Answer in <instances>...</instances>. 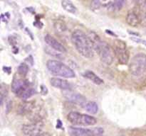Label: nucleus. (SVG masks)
Masks as SVG:
<instances>
[{
	"label": "nucleus",
	"instance_id": "obj_1",
	"mask_svg": "<svg viewBox=\"0 0 146 136\" xmlns=\"http://www.w3.org/2000/svg\"><path fill=\"white\" fill-rule=\"evenodd\" d=\"M71 41L80 55L86 58H91L94 56V48L92 42L81 30H76L71 34Z\"/></svg>",
	"mask_w": 146,
	"mask_h": 136
},
{
	"label": "nucleus",
	"instance_id": "obj_2",
	"mask_svg": "<svg viewBox=\"0 0 146 136\" xmlns=\"http://www.w3.org/2000/svg\"><path fill=\"white\" fill-rule=\"evenodd\" d=\"M46 67L48 70L55 76H61L63 78L75 77V72L72 69L63 62L55 60H49L46 62Z\"/></svg>",
	"mask_w": 146,
	"mask_h": 136
},
{
	"label": "nucleus",
	"instance_id": "obj_3",
	"mask_svg": "<svg viewBox=\"0 0 146 136\" xmlns=\"http://www.w3.org/2000/svg\"><path fill=\"white\" fill-rule=\"evenodd\" d=\"M146 71V54L140 52L131 59L129 64V72L131 75L139 76Z\"/></svg>",
	"mask_w": 146,
	"mask_h": 136
},
{
	"label": "nucleus",
	"instance_id": "obj_4",
	"mask_svg": "<svg viewBox=\"0 0 146 136\" xmlns=\"http://www.w3.org/2000/svg\"><path fill=\"white\" fill-rule=\"evenodd\" d=\"M94 51H96L99 55L101 62L105 65H110L113 63L114 59V52L106 42L100 41L94 46Z\"/></svg>",
	"mask_w": 146,
	"mask_h": 136
},
{
	"label": "nucleus",
	"instance_id": "obj_5",
	"mask_svg": "<svg viewBox=\"0 0 146 136\" xmlns=\"http://www.w3.org/2000/svg\"><path fill=\"white\" fill-rule=\"evenodd\" d=\"M67 118L68 121L74 126H93L95 125L97 122L96 118L94 116L83 114L77 111L70 112L67 116Z\"/></svg>",
	"mask_w": 146,
	"mask_h": 136
},
{
	"label": "nucleus",
	"instance_id": "obj_6",
	"mask_svg": "<svg viewBox=\"0 0 146 136\" xmlns=\"http://www.w3.org/2000/svg\"><path fill=\"white\" fill-rule=\"evenodd\" d=\"M113 52L119 64L125 65L129 62V51L126 43L122 40H115L113 42Z\"/></svg>",
	"mask_w": 146,
	"mask_h": 136
},
{
	"label": "nucleus",
	"instance_id": "obj_7",
	"mask_svg": "<svg viewBox=\"0 0 146 136\" xmlns=\"http://www.w3.org/2000/svg\"><path fill=\"white\" fill-rule=\"evenodd\" d=\"M68 131L71 136H90L92 135H101L104 133V128L99 127L92 129L70 127Z\"/></svg>",
	"mask_w": 146,
	"mask_h": 136
},
{
	"label": "nucleus",
	"instance_id": "obj_8",
	"mask_svg": "<svg viewBox=\"0 0 146 136\" xmlns=\"http://www.w3.org/2000/svg\"><path fill=\"white\" fill-rule=\"evenodd\" d=\"M64 98L70 103L78 105V106H84L86 104V99L82 94L77 92H72L71 89L69 90H64L63 92Z\"/></svg>",
	"mask_w": 146,
	"mask_h": 136
},
{
	"label": "nucleus",
	"instance_id": "obj_9",
	"mask_svg": "<svg viewBox=\"0 0 146 136\" xmlns=\"http://www.w3.org/2000/svg\"><path fill=\"white\" fill-rule=\"evenodd\" d=\"M43 127H44V123L41 120H34V121H31V123H29L23 125L21 130L24 135L31 136L36 133L41 132Z\"/></svg>",
	"mask_w": 146,
	"mask_h": 136
},
{
	"label": "nucleus",
	"instance_id": "obj_10",
	"mask_svg": "<svg viewBox=\"0 0 146 136\" xmlns=\"http://www.w3.org/2000/svg\"><path fill=\"white\" fill-rule=\"evenodd\" d=\"M29 82L24 78L21 76L19 78H14L11 83V91L19 97L26 89L29 87Z\"/></svg>",
	"mask_w": 146,
	"mask_h": 136
},
{
	"label": "nucleus",
	"instance_id": "obj_11",
	"mask_svg": "<svg viewBox=\"0 0 146 136\" xmlns=\"http://www.w3.org/2000/svg\"><path fill=\"white\" fill-rule=\"evenodd\" d=\"M44 41L50 48H53L55 51H57L58 52H61V53L66 52L67 50L65 46L62 43H61L59 41H57L52 35H49V34L46 35L44 36Z\"/></svg>",
	"mask_w": 146,
	"mask_h": 136
},
{
	"label": "nucleus",
	"instance_id": "obj_12",
	"mask_svg": "<svg viewBox=\"0 0 146 136\" xmlns=\"http://www.w3.org/2000/svg\"><path fill=\"white\" fill-rule=\"evenodd\" d=\"M35 109V103L33 101H24L19 105L17 108V113L21 116L29 115L33 112Z\"/></svg>",
	"mask_w": 146,
	"mask_h": 136
},
{
	"label": "nucleus",
	"instance_id": "obj_13",
	"mask_svg": "<svg viewBox=\"0 0 146 136\" xmlns=\"http://www.w3.org/2000/svg\"><path fill=\"white\" fill-rule=\"evenodd\" d=\"M50 84L54 87L61 90H69L71 89V84L65 79L58 77H53L50 79Z\"/></svg>",
	"mask_w": 146,
	"mask_h": 136
},
{
	"label": "nucleus",
	"instance_id": "obj_14",
	"mask_svg": "<svg viewBox=\"0 0 146 136\" xmlns=\"http://www.w3.org/2000/svg\"><path fill=\"white\" fill-rule=\"evenodd\" d=\"M126 22L130 26L136 27L141 23V18L138 14L133 11H130L127 14Z\"/></svg>",
	"mask_w": 146,
	"mask_h": 136
},
{
	"label": "nucleus",
	"instance_id": "obj_15",
	"mask_svg": "<svg viewBox=\"0 0 146 136\" xmlns=\"http://www.w3.org/2000/svg\"><path fill=\"white\" fill-rule=\"evenodd\" d=\"M84 76L97 85H101L104 84L103 79H101V78H100L98 75H96V74L94 73V72H92V71H86L84 73Z\"/></svg>",
	"mask_w": 146,
	"mask_h": 136
},
{
	"label": "nucleus",
	"instance_id": "obj_16",
	"mask_svg": "<svg viewBox=\"0 0 146 136\" xmlns=\"http://www.w3.org/2000/svg\"><path fill=\"white\" fill-rule=\"evenodd\" d=\"M61 6H62L63 8L67 12L70 13V14H75L77 12V8L74 4H73L72 1L70 0H63L61 1Z\"/></svg>",
	"mask_w": 146,
	"mask_h": 136
},
{
	"label": "nucleus",
	"instance_id": "obj_17",
	"mask_svg": "<svg viewBox=\"0 0 146 136\" xmlns=\"http://www.w3.org/2000/svg\"><path fill=\"white\" fill-rule=\"evenodd\" d=\"M54 28L55 30V32L58 35H63L67 31L66 25L61 20H57L54 22Z\"/></svg>",
	"mask_w": 146,
	"mask_h": 136
},
{
	"label": "nucleus",
	"instance_id": "obj_18",
	"mask_svg": "<svg viewBox=\"0 0 146 136\" xmlns=\"http://www.w3.org/2000/svg\"><path fill=\"white\" fill-rule=\"evenodd\" d=\"M85 110L91 114H96L98 111V105L96 101H88L85 105Z\"/></svg>",
	"mask_w": 146,
	"mask_h": 136
},
{
	"label": "nucleus",
	"instance_id": "obj_19",
	"mask_svg": "<svg viewBox=\"0 0 146 136\" xmlns=\"http://www.w3.org/2000/svg\"><path fill=\"white\" fill-rule=\"evenodd\" d=\"M29 72V67L26 63H21L19 66L18 67V69H17V73H18L19 76L21 77L24 78L28 74Z\"/></svg>",
	"mask_w": 146,
	"mask_h": 136
},
{
	"label": "nucleus",
	"instance_id": "obj_20",
	"mask_svg": "<svg viewBox=\"0 0 146 136\" xmlns=\"http://www.w3.org/2000/svg\"><path fill=\"white\" fill-rule=\"evenodd\" d=\"M35 93H36L35 89L29 86V87L26 89L25 90L21 93V94L19 96V98H21V99L26 100V99H29V98L31 97V96H33Z\"/></svg>",
	"mask_w": 146,
	"mask_h": 136
},
{
	"label": "nucleus",
	"instance_id": "obj_21",
	"mask_svg": "<svg viewBox=\"0 0 146 136\" xmlns=\"http://www.w3.org/2000/svg\"><path fill=\"white\" fill-rule=\"evenodd\" d=\"M7 94H8V90H7V86H5L4 84H1V104H3L4 103V99L7 97Z\"/></svg>",
	"mask_w": 146,
	"mask_h": 136
},
{
	"label": "nucleus",
	"instance_id": "obj_22",
	"mask_svg": "<svg viewBox=\"0 0 146 136\" xmlns=\"http://www.w3.org/2000/svg\"><path fill=\"white\" fill-rule=\"evenodd\" d=\"M125 0H114L113 3V8L116 11H120L123 7Z\"/></svg>",
	"mask_w": 146,
	"mask_h": 136
},
{
	"label": "nucleus",
	"instance_id": "obj_23",
	"mask_svg": "<svg viewBox=\"0 0 146 136\" xmlns=\"http://www.w3.org/2000/svg\"><path fill=\"white\" fill-rule=\"evenodd\" d=\"M91 8L94 10L98 9L101 7V0H93L91 4Z\"/></svg>",
	"mask_w": 146,
	"mask_h": 136
},
{
	"label": "nucleus",
	"instance_id": "obj_24",
	"mask_svg": "<svg viewBox=\"0 0 146 136\" xmlns=\"http://www.w3.org/2000/svg\"><path fill=\"white\" fill-rule=\"evenodd\" d=\"M11 109H12V101H9L7 103V108H6V111H7V113H9L11 110Z\"/></svg>",
	"mask_w": 146,
	"mask_h": 136
},
{
	"label": "nucleus",
	"instance_id": "obj_25",
	"mask_svg": "<svg viewBox=\"0 0 146 136\" xmlns=\"http://www.w3.org/2000/svg\"><path fill=\"white\" fill-rule=\"evenodd\" d=\"M31 136H49V135L46 133H43V132H40V133H37L36 134L32 135Z\"/></svg>",
	"mask_w": 146,
	"mask_h": 136
},
{
	"label": "nucleus",
	"instance_id": "obj_26",
	"mask_svg": "<svg viewBox=\"0 0 146 136\" xmlns=\"http://www.w3.org/2000/svg\"><path fill=\"white\" fill-rule=\"evenodd\" d=\"M143 9L145 11V15H146V0H144L143 3Z\"/></svg>",
	"mask_w": 146,
	"mask_h": 136
},
{
	"label": "nucleus",
	"instance_id": "obj_27",
	"mask_svg": "<svg viewBox=\"0 0 146 136\" xmlns=\"http://www.w3.org/2000/svg\"><path fill=\"white\" fill-rule=\"evenodd\" d=\"M90 136H105L104 134H101V135H90Z\"/></svg>",
	"mask_w": 146,
	"mask_h": 136
},
{
	"label": "nucleus",
	"instance_id": "obj_28",
	"mask_svg": "<svg viewBox=\"0 0 146 136\" xmlns=\"http://www.w3.org/2000/svg\"><path fill=\"white\" fill-rule=\"evenodd\" d=\"M135 1H137V2H139V1H142V0H135Z\"/></svg>",
	"mask_w": 146,
	"mask_h": 136
},
{
	"label": "nucleus",
	"instance_id": "obj_29",
	"mask_svg": "<svg viewBox=\"0 0 146 136\" xmlns=\"http://www.w3.org/2000/svg\"><path fill=\"white\" fill-rule=\"evenodd\" d=\"M104 1H106V0H104Z\"/></svg>",
	"mask_w": 146,
	"mask_h": 136
}]
</instances>
